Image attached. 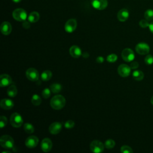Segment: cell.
I'll use <instances>...</instances> for the list:
<instances>
[{
	"mask_svg": "<svg viewBox=\"0 0 153 153\" xmlns=\"http://www.w3.org/2000/svg\"><path fill=\"white\" fill-rule=\"evenodd\" d=\"M145 63L148 65H151L153 63V56L151 54H148L147 55L145 59H144Z\"/></svg>",
	"mask_w": 153,
	"mask_h": 153,
	"instance_id": "obj_34",
	"label": "cell"
},
{
	"mask_svg": "<svg viewBox=\"0 0 153 153\" xmlns=\"http://www.w3.org/2000/svg\"><path fill=\"white\" fill-rule=\"evenodd\" d=\"M65 127L66 128H68V129H70V128H72L74 127L75 126V123L73 120H68L65 122Z\"/></svg>",
	"mask_w": 153,
	"mask_h": 153,
	"instance_id": "obj_33",
	"label": "cell"
},
{
	"mask_svg": "<svg viewBox=\"0 0 153 153\" xmlns=\"http://www.w3.org/2000/svg\"><path fill=\"white\" fill-rule=\"evenodd\" d=\"M14 102L9 99H2L0 102V106L5 110H9L13 108Z\"/></svg>",
	"mask_w": 153,
	"mask_h": 153,
	"instance_id": "obj_17",
	"label": "cell"
},
{
	"mask_svg": "<svg viewBox=\"0 0 153 153\" xmlns=\"http://www.w3.org/2000/svg\"><path fill=\"white\" fill-rule=\"evenodd\" d=\"M27 13L23 8H17L13 12V17L17 21L24 22L27 19Z\"/></svg>",
	"mask_w": 153,
	"mask_h": 153,
	"instance_id": "obj_4",
	"label": "cell"
},
{
	"mask_svg": "<svg viewBox=\"0 0 153 153\" xmlns=\"http://www.w3.org/2000/svg\"><path fill=\"white\" fill-rule=\"evenodd\" d=\"M1 146L6 149H11L14 146V141L9 135H3L0 138Z\"/></svg>",
	"mask_w": 153,
	"mask_h": 153,
	"instance_id": "obj_2",
	"label": "cell"
},
{
	"mask_svg": "<svg viewBox=\"0 0 153 153\" xmlns=\"http://www.w3.org/2000/svg\"><path fill=\"white\" fill-rule=\"evenodd\" d=\"M53 146V143L51 140L49 138H44L41 142V149L45 152H49Z\"/></svg>",
	"mask_w": 153,
	"mask_h": 153,
	"instance_id": "obj_14",
	"label": "cell"
},
{
	"mask_svg": "<svg viewBox=\"0 0 153 153\" xmlns=\"http://www.w3.org/2000/svg\"><path fill=\"white\" fill-rule=\"evenodd\" d=\"M62 128V124L59 122H54L51 123L48 128L50 133L52 134H57L60 133Z\"/></svg>",
	"mask_w": 153,
	"mask_h": 153,
	"instance_id": "obj_13",
	"label": "cell"
},
{
	"mask_svg": "<svg viewBox=\"0 0 153 153\" xmlns=\"http://www.w3.org/2000/svg\"><path fill=\"white\" fill-rule=\"evenodd\" d=\"M51 90L50 88H44L42 91V96L45 99H47L48 97H50L51 94Z\"/></svg>",
	"mask_w": 153,
	"mask_h": 153,
	"instance_id": "obj_29",
	"label": "cell"
},
{
	"mask_svg": "<svg viewBox=\"0 0 153 153\" xmlns=\"http://www.w3.org/2000/svg\"><path fill=\"white\" fill-rule=\"evenodd\" d=\"M82 55L83 57H84V58H87V57L89 56V54H88V53H87V52L84 53L83 54H82Z\"/></svg>",
	"mask_w": 153,
	"mask_h": 153,
	"instance_id": "obj_40",
	"label": "cell"
},
{
	"mask_svg": "<svg viewBox=\"0 0 153 153\" xmlns=\"http://www.w3.org/2000/svg\"><path fill=\"white\" fill-rule=\"evenodd\" d=\"M144 17L148 21H152L153 20V10L151 9L147 10L144 13Z\"/></svg>",
	"mask_w": 153,
	"mask_h": 153,
	"instance_id": "obj_27",
	"label": "cell"
},
{
	"mask_svg": "<svg viewBox=\"0 0 153 153\" xmlns=\"http://www.w3.org/2000/svg\"><path fill=\"white\" fill-rule=\"evenodd\" d=\"M53 93H58L61 91L62 86L59 83H54L50 85V88Z\"/></svg>",
	"mask_w": 153,
	"mask_h": 153,
	"instance_id": "obj_24",
	"label": "cell"
},
{
	"mask_svg": "<svg viewBox=\"0 0 153 153\" xmlns=\"http://www.w3.org/2000/svg\"><path fill=\"white\" fill-rule=\"evenodd\" d=\"M14 2H15V3H19V2H20L22 0H12Z\"/></svg>",
	"mask_w": 153,
	"mask_h": 153,
	"instance_id": "obj_41",
	"label": "cell"
},
{
	"mask_svg": "<svg viewBox=\"0 0 153 153\" xmlns=\"http://www.w3.org/2000/svg\"><path fill=\"white\" fill-rule=\"evenodd\" d=\"M23 128L25 132L27 133V134H32V133L34 132V130H35V128L33 126L32 124L29 123H26L24 124Z\"/></svg>",
	"mask_w": 153,
	"mask_h": 153,
	"instance_id": "obj_25",
	"label": "cell"
},
{
	"mask_svg": "<svg viewBox=\"0 0 153 153\" xmlns=\"http://www.w3.org/2000/svg\"><path fill=\"white\" fill-rule=\"evenodd\" d=\"M105 147V145L98 140H93L90 145V150L94 153H100L103 152Z\"/></svg>",
	"mask_w": 153,
	"mask_h": 153,
	"instance_id": "obj_5",
	"label": "cell"
},
{
	"mask_svg": "<svg viewBox=\"0 0 153 153\" xmlns=\"http://www.w3.org/2000/svg\"><path fill=\"white\" fill-rule=\"evenodd\" d=\"M129 17V12L128 10L126 8H123L120 10L117 14V18L120 22H125L126 21Z\"/></svg>",
	"mask_w": 153,
	"mask_h": 153,
	"instance_id": "obj_18",
	"label": "cell"
},
{
	"mask_svg": "<svg viewBox=\"0 0 153 153\" xmlns=\"http://www.w3.org/2000/svg\"><path fill=\"white\" fill-rule=\"evenodd\" d=\"M151 103L152 104V105H153V96H152V97H151Z\"/></svg>",
	"mask_w": 153,
	"mask_h": 153,
	"instance_id": "obj_42",
	"label": "cell"
},
{
	"mask_svg": "<svg viewBox=\"0 0 153 153\" xmlns=\"http://www.w3.org/2000/svg\"><path fill=\"white\" fill-rule=\"evenodd\" d=\"M131 72V68L126 64H121L118 68V73L122 77H127Z\"/></svg>",
	"mask_w": 153,
	"mask_h": 153,
	"instance_id": "obj_9",
	"label": "cell"
},
{
	"mask_svg": "<svg viewBox=\"0 0 153 153\" xmlns=\"http://www.w3.org/2000/svg\"><path fill=\"white\" fill-rule=\"evenodd\" d=\"M27 19L30 23H35L39 20V14L36 11H32L29 14Z\"/></svg>",
	"mask_w": 153,
	"mask_h": 153,
	"instance_id": "obj_20",
	"label": "cell"
},
{
	"mask_svg": "<svg viewBox=\"0 0 153 153\" xmlns=\"http://www.w3.org/2000/svg\"><path fill=\"white\" fill-rule=\"evenodd\" d=\"M138 66H139V63L137 62H132L130 64V68L131 69H133L137 68Z\"/></svg>",
	"mask_w": 153,
	"mask_h": 153,
	"instance_id": "obj_37",
	"label": "cell"
},
{
	"mask_svg": "<svg viewBox=\"0 0 153 153\" xmlns=\"http://www.w3.org/2000/svg\"><path fill=\"white\" fill-rule=\"evenodd\" d=\"M149 30L151 31V33H153V21L151 22L150 23H149Z\"/></svg>",
	"mask_w": 153,
	"mask_h": 153,
	"instance_id": "obj_39",
	"label": "cell"
},
{
	"mask_svg": "<svg viewBox=\"0 0 153 153\" xmlns=\"http://www.w3.org/2000/svg\"><path fill=\"white\" fill-rule=\"evenodd\" d=\"M12 83V79L8 74H2L0 76V85L1 87H7Z\"/></svg>",
	"mask_w": 153,
	"mask_h": 153,
	"instance_id": "obj_15",
	"label": "cell"
},
{
	"mask_svg": "<svg viewBox=\"0 0 153 153\" xmlns=\"http://www.w3.org/2000/svg\"><path fill=\"white\" fill-rule=\"evenodd\" d=\"M133 78L136 81H141L144 77V74L142 71L140 70H136L132 73Z\"/></svg>",
	"mask_w": 153,
	"mask_h": 153,
	"instance_id": "obj_22",
	"label": "cell"
},
{
	"mask_svg": "<svg viewBox=\"0 0 153 153\" xmlns=\"http://www.w3.org/2000/svg\"><path fill=\"white\" fill-rule=\"evenodd\" d=\"M66 103L65 97L62 95L54 96L50 100L51 108L55 110H59L63 108Z\"/></svg>",
	"mask_w": 153,
	"mask_h": 153,
	"instance_id": "obj_1",
	"label": "cell"
},
{
	"mask_svg": "<svg viewBox=\"0 0 153 153\" xmlns=\"http://www.w3.org/2000/svg\"><path fill=\"white\" fill-rule=\"evenodd\" d=\"M136 52L141 55H145L149 52L150 48L149 45L145 42H139L135 47Z\"/></svg>",
	"mask_w": 153,
	"mask_h": 153,
	"instance_id": "obj_8",
	"label": "cell"
},
{
	"mask_svg": "<svg viewBox=\"0 0 153 153\" xmlns=\"http://www.w3.org/2000/svg\"><path fill=\"white\" fill-rule=\"evenodd\" d=\"M30 22L28 20V21H24L23 22V24H22V26H23V27H24V28H25V29H28V28H29L30 27Z\"/></svg>",
	"mask_w": 153,
	"mask_h": 153,
	"instance_id": "obj_36",
	"label": "cell"
},
{
	"mask_svg": "<svg viewBox=\"0 0 153 153\" xmlns=\"http://www.w3.org/2000/svg\"><path fill=\"white\" fill-rule=\"evenodd\" d=\"M17 94V89L15 85H11L7 89V94L11 97H14Z\"/></svg>",
	"mask_w": 153,
	"mask_h": 153,
	"instance_id": "obj_21",
	"label": "cell"
},
{
	"mask_svg": "<svg viewBox=\"0 0 153 153\" xmlns=\"http://www.w3.org/2000/svg\"><path fill=\"white\" fill-rule=\"evenodd\" d=\"M31 102H32V103L33 105L39 106L41 104V103L42 102V100H41V98L39 96H38L36 94H35L32 97Z\"/></svg>",
	"mask_w": 153,
	"mask_h": 153,
	"instance_id": "obj_26",
	"label": "cell"
},
{
	"mask_svg": "<svg viewBox=\"0 0 153 153\" xmlns=\"http://www.w3.org/2000/svg\"><path fill=\"white\" fill-rule=\"evenodd\" d=\"M10 121L11 126L16 128L21 127L23 123L22 117L20 114L17 112H14L11 114L10 117Z\"/></svg>",
	"mask_w": 153,
	"mask_h": 153,
	"instance_id": "obj_3",
	"label": "cell"
},
{
	"mask_svg": "<svg viewBox=\"0 0 153 153\" xmlns=\"http://www.w3.org/2000/svg\"><path fill=\"white\" fill-rule=\"evenodd\" d=\"M97 63H102L104 61V58L102 56H98L96 59Z\"/></svg>",
	"mask_w": 153,
	"mask_h": 153,
	"instance_id": "obj_38",
	"label": "cell"
},
{
	"mask_svg": "<svg viewBox=\"0 0 153 153\" xmlns=\"http://www.w3.org/2000/svg\"><path fill=\"white\" fill-rule=\"evenodd\" d=\"M7 121H8L7 117L4 115H1L0 117V127L2 128L4 127H5L7 124Z\"/></svg>",
	"mask_w": 153,
	"mask_h": 153,
	"instance_id": "obj_32",
	"label": "cell"
},
{
	"mask_svg": "<svg viewBox=\"0 0 153 153\" xmlns=\"http://www.w3.org/2000/svg\"><path fill=\"white\" fill-rule=\"evenodd\" d=\"M149 21H148L147 20L145 19H142L139 22V26L142 27V28H146L147 27H149V23L148 22Z\"/></svg>",
	"mask_w": 153,
	"mask_h": 153,
	"instance_id": "obj_35",
	"label": "cell"
},
{
	"mask_svg": "<svg viewBox=\"0 0 153 153\" xmlns=\"http://www.w3.org/2000/svg\"><path fill=\"white\" fill-rule=\"evenodd\" d=\"M121 152L122 153H133V150L129 146L123 145L121 147Z\"/></svg>",
	"mask_w": 153,
	"mask_h": 153,
	"instance_id": "obj_31",
	"label": "cell"
},
{
	"mask_svg": "<svg viewBox=\"0 0 153 153\" xmlns=\"http://www.w3.org/2000/svg\"><path fill=\"white\" fill-rule=\"evenodd\" d=\"M6 152H8V153H10V151H3L2 153H6Z\"/></svg>",
	"mask_w": 153,
	"mask_h": 153,
	"instance_id": "obj_43",
	"label": "cell"
},
{
	"mask_svg": "<svg viewBox=\"0 0 153 153\" xmlns=\"http://www.w3.org/2000/svg\"><path fill=\"white\" fill-rule=\"evenodd\" d=\"M104 145H105V146L106 148H107V149H112L115 145V141L113 139H107L105 141Z\"/></svg>",
	"mask_w": 153,
	"mask_h": 153,
	"instance_id": "obj_28",
	"label": "cell"
},
{
	"mask_svg": "<svg viewBox=\"0 0 153 153\" xmlns=\"http://www.w3.org/2000/svg\"><path fill=\"white\" fill-rule=\"evenodd\" d=\"M76 26H77L76 20L74 19H71L66 22L65 25V29L66 32L72 33L76 29Z\"/></svg>",
	"mask_w": 153,
	"mask_h": 153,
	"instance_id": "obj_11",
	"label": "cell"
},
{
	"mask_svg": "<svg viewBox=\"0 0 153 153\" xmlns=\"http://www.w3.org/2000/svg\"><path fill=\"white\" fill-rule=\"evenodd\" d=\"M121 56L123 59L127 62H132L134 59V54L133 50L129 48H124L121 53Z\"/></svg>",
	"mask_w": 153,
	"mask_h": 153,
	"instance_id": "obj_6",
	"label": "cell"
},
{
	"mask_svg": "<svg viewBox=\"0 0 153 153\" xmlns=\"http://www.w3.org/2000/svg\"><path fill=\"white\" fill-rule=\"evenodd\" d=\"M0 29H1V33L3 35H8L10 34V33L11 32L12 27H11L10 23H9L8 22H4L1 25Z\"/></svg>",
	"mask_w": 153,
	"mask_h": 153,
	"instance_id": "obj_16",
	"label": "cell"
},
{
	"mask_svg": "<svg viewBox=\"0 0 153 153\" xmlns=\"http://www.w3.org/2000/svg\"><path fill=\"white\" fill-rule=\"evenodd\" d=\"M26 76L27 78L31 81H36L39 79V77L38 71L33 68H30L27 69Z\"/></svg>",
	"mask_w": 153,
	"mask_h": 153,
	"instance_id": "obj_7",
	"label": "cell"
},
{
	"mask_svg": "<svg viewBox=\"0 0 153 153\" xmlns=\"http://www.w3.org/2000/svg\"><path fill=\"white\" fill-rule=\"evenodd\" d=\"M69 53L74 58H79L82 55L81 48L76 45H72L69 49Z\"/></svg>",
	"mask_w": 153,
	"mask_h": 153,
	"instance_id": "obj_19",
	"label": "cell"
},
{
	"mask_svg": "<svg viewBox=\"0 0 153 153\" xmlns=\"http://www.w3.org/2000/svg\"><path fill=\"white\" fill-rule=\"evenodd\" d=\"M39 142V139L38 138L34 136V135H32L30 136L29 137H27V139L25 140V145L30 149H32L35 148Z\"/></svg>",
	"mask_w": 153,
	"mask_h": 153,
	"instance_id": "obj_10",
	"label": "cell"
},
{
	"mask_svg": "<svg viewBox=\"0 0 153 153\" xmlns=\"http://www.w3.org/2000/svg\"><path fill=\"white\" fill-rule=\"evenodd\" d=\"M91 5L93 7L98 10H103L108 6L107 0H92Z\"/></svg>",
	"mask_w": 153,
	"mask_h": 153,
	"instance_id": "obj_12",
	"label": "cell"
},
{
	"mask_svg": "<svg viewBox=\"0 0 153 153\" xmlns=\"http://www.w3.org/2000/svg\"><path fill=\"white\" fill-rule=\"evenodd\" d=\"M52 76V72L50 70H45L42 72L41 78V79L44 81H47L51 79Z\"/></svg>",
	"mask_w": 153,
	"mask_h": 153,
	"instance_id": "obj_23",
	"label": "cell"
},
{
	"mask_svg": "<svg viewBox=\"0 0 153 153\" xmlns=\"http://www.w3.org/2000/svg\"><path fill=\"white\" fill-rule=\"evenodd\" d=\"M117 59L118 57L115 54H111L107 56L106 60L109 63H114L117 61Z\"/></svg>",
	"mask_w": 153,
	"mask_h": 153,
	"instance_id": "obj_30",
	"label": "cell"
}]
</instances>
